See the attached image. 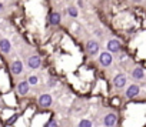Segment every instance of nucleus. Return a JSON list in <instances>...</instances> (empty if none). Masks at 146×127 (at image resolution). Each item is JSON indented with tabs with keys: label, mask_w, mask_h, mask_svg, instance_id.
<instances>
[{
	"label": "nucleus",
	"mask_w": 146,
	"mask_h": 127,
	"mask_svg": "<svg viewBox=\"0 0 146 127\" xmlns=\"http://www.w3.org/2000/svg\"><path fill=\"white\" fill-rule=\"evenodd\" d=\"M99 61H100V64L102 66H110V63H112V54L108 53V51H103L99 57Z\"/></svg>",
	"instance_id": "nucleus-1"
},
{
	"label": "nucleus",
	"mask_w": 146,
	"mask_h": 127,
	"mask_svg": "<svg viewBox=\"0 0 146 127\" xmlns=\"http://www.w3.org/2000/svg\"><path fill=\"white\" fill-rule=\"evenodd\" d=\"M86 50H88L89 54H96V53L99 51V44H98L96 41L90 40V41H88V44H86Z\"/></svg>",
	"instance_id": "nucleus-2"
},
{
	"label": "nucleus",
	"mask_w": 146,
	"mask_h": 127,
	"mask_svg": "<svg viewBox=\"0 0 146 127\" xmlns=\"http://www.w3.org/2000/svg\"><path fill=\"white\" fill-rule=\"evenodd\" d=\"M39 104L42 107H49L52 104V96L50 94H42L39 97Z\"/></svg>",
	"instance_id": "nucleus-3"
},
{
	"label": "nucleus",
	"mask_w": 146,
	"mask_h": 127,
	"mask_svg": "<svg viewBox=\"0 0 146 127\" xmlns=\"http://www.w3.org/2000/svg\"><path fill=\"white\" fill-rule=\"evenodd\" d=\"M116 121H117L116 114H108V116L105 117V120H103V123H105L106 127H112V126H115Z\"/></svg>",
	"instance_id": "nucleus-4"
},
{
	"label": "nucleus",
	"mask_w": 146,
	"mask_h": 127,
	"mask_svg": "<svg viewBox=\"0 0 146 127\" xmlns=\"http://www.w3.org/2000/svg\"><path fill=\"white\" fill-rule=\"evenodd\" d=\"M113 84L116 86V87H123L125 84H126V77L123 76V74H117L116 77H115V80H113Z\"/></svg>",
	"instance_id": "nucleus-5"
},
{
	"label": "nucleus",
	"mask_w": 146,
	"mask_h": 127,
	"mask_svg": "<svg viewBox=\"0 0 146 127\" xmlns=\"http://www.w3.org/2000/svg\"><path fill=\"white\" fill-rule=\"evenodd\" d=\"M29 67H32V69L40 67V57L39 56H32L29 59Z\"/></svg>",
	"instance_id": "nucleus-6"
},
{
	"label": "nucleus",
	"mask_w": 146,
	"mask_h": 127,
	"mask_svg": "<svg viewBox=\"0 0 146 127\" xmlns=\"http://www.w3.org/2000/svg\"><path fill=\"white\" fill-rule=\"evenodd\" d=\"M108 49H109L112 53H116V51L120 50V43H119L117 40H110V41L108 43Z\"/></svg>",
	"instance_id": "nucleus-7"
},
{
	"label": "nucleus",
	"mask_w": 146,
	"mask_h": 127,
	"mask_svg": "<svg viewBox=\"0 0 146 127\" xmlns=\"http://www.w3.org/2000/svg\"><path fill=\"white\" fill-rule=\"evenodd\" d=\"M17 91H19L20 96L27 94V91H29V83H27V82H22V83H19V86H17Z\"/></svg>",
	"instance_id": "nucleus-8"
},
{
	"label": "nucleus",
	"mask_w": 146,
	"mask_h": 127,
	"mask_svg": "<svg viewBox=\"0 0 146 127\" xmlns=\"http://www.w3.org/2000/svg\"><path fill=\"white\" fill-rule=\"evenodd\" d=\"M137 94H139V87L135 86V84H132V86L126 90V96H127L129 99H132V97H135V96H137Z\"/></svg>",
	"instance_id": "nucleus-9"
},
{
	"label": "nucleus",
	"mask_w": 146,
	"mask_h": 127,
	"mask_svg": "<svg viewBox=\"0 0 146 127\" xmlns=\"http://www.w3.org/2000/svg\"><path fill=\"white\" fill-rule=\"evenodd\" d=\"M0 50L3 53H9L10 51V41L6 40V39H2L0 40Z\"/></svg>",
	"instance_id": "nucleus-10"
},
{
	"label": "nucleus",
	"mask_w": 146,
	"mask_h": 127,
	"mask_svg": "<svg viewBox=\"0 0 146 127\" xmlns=\"http://www.w3.org/2000/svg\"><path fill=\"white\" fill-rule=\"evenodd\" d=\"M22 70H23V64H22L20 61H15L13 64H12V73L13 74H20Z\"/></svg>",
	"instance_id": "nucleus-11"
},
{
	"label": "nucleus",
	"mask_w": 146,
	"mask_h": 127,
	"mask_svg": "<svg viewBox=\"0 0 146 127\" xmlns=\"http://www.w3.org/2000/svg\"><path fill=\"white\" fill-rule=\"evenodd\" d=\"M50 23L52 24H59L60 23V14L57 12H54V13L50 14Z\"/></svg>",
	"instance_id": "nucleus-12"
},
{
	"label": "nucleus",
	"mask_w": 146,
	"mask_h": 127,
	"mask_svg": "<svg viewBox=\"0 0 146 127\" xmlns=\"http://www.w3.org/2000/svg\"><path fill=\"white\" fill-rule=\"evenodd\" d=\"M132 76H133L135 79H142V77H143V70H142L140 67H137V69H135V70H133Z\"/></svg>",
	"instance_id": "nucleus-13"
},
{
	"label": "nucleus",
	"mask_w": 146,
	"mask_h": 127,
	"mask_svg": "<svg viewBox=\"0 0 146 127\" xmlns=\"http://www.w3.org/2000/svg\"><path fill=\"white\" fill-rule=\"evenodd\" d=\"M79 127H92V123L89 120H82L79 123Z\"/></svg>",
	"instance_id": "nucleus-14"
},
{
	"label": "nucleus",
	"mask_w": 146,
	"mask_h": 127,
	"mask_svg": "<svg viewBox=\"0 0 146 127\" xmlns=\"http://www.w3.org/2000/svg\"><path fill=\"white\" fill-rule=\"evenodd\" d=\"M69 14H70L72 17H76V16H78V10H76L75 7H69Z\"/></svg>",
	"instance_id": "nucleus-15"
},
{
	"label": "nucleus",
	"mask_w": 146,
	"mask_h": 127,
	"mask_svg": "<svg viewBox=\"0 0 146 127\" xmlns=\"http://www.w3.org/2000/svg\"><path fill=\"white\" fill-rule=\"evenodd\" d=\"M29 83H30V84H36V83H37V77H36V76H30V77H29Z\"/></svg>",
	"instance_id": "nucleus-16"
},
{
	"label": "nucleus",
	"mask_w": 146,
	"mask_h": 127,
	"mask_svg": "<svg viewBox=\"0 0 146 127\" xmlns=\"http://www.w3.org/2000/svg\"><path fill=\"white\" fill-rule=\"evenodd\" d=\"M44 127H57V124H56L53 120H50L49 123H46V126H44Z\"/></svg>",
	"instance_id": "nucleus-17"
},
{
	"label": "nucleus",
	"mask_w": 146,
	"mask_h": 127,
	"mask_svg": "<svg viewBox=\"0 0 146 127\" xmlns=\"http://www.w3.org/2000/svg\"><path fill=\"white\" fill-rule=\"evenodd\" d=\"M135 2H140V0H135Z\"/></svg>",
	"instance_id": "nucleus-18"
}]
</instances>
